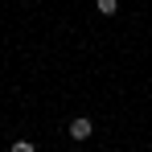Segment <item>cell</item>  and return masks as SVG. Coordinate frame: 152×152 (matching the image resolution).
Segmentation results:
<instances>
[{
	"label": "cell",
	"instance_id": "6da1fadb",
	"mask_svg": "<svg viewBox=\"0 0 152 152\" xmlns=\"http://www.w3.org/2000/svg\"><path fill=\"white\" fill-rule=\"evenodd\" d=\"M91 132H95V127H91V119H86V115L70 119V127H66V136H70V140H91Z\"/></svg>",
	"mask_w": 152,
	"mask_h": 152
},
{
	"label": "cell",
	"instance_id": "7a4b0ae2",
	"mask_svg": "<svg viewBox=\"0 0 152 152\" xmlns=\"http://www.w3.org/2000/svg\"><path fill=\"white\" fill-rule=\"evenodd\" d=\"M95 4H99V12H103V17H111V12L119 8V0H95Z\"/></svg>",
	"mask_w": 152,
	"mask_h": 152
},
{
	"label": "cell",
	"instance_id": "3957f363",
	"mask_svg": "<svg viewBox=\"0 0 152 152\" xmlns=\"http://www.w3.org/2000/svg\"><path fill=\"white\" fill-rule=\"evenodd\" d=\"M12 152H33V144H29V140H17V144H12Z\"/></svg>",
	"mask_w": 152,
	"mask_h": 152
}]
</instances>
